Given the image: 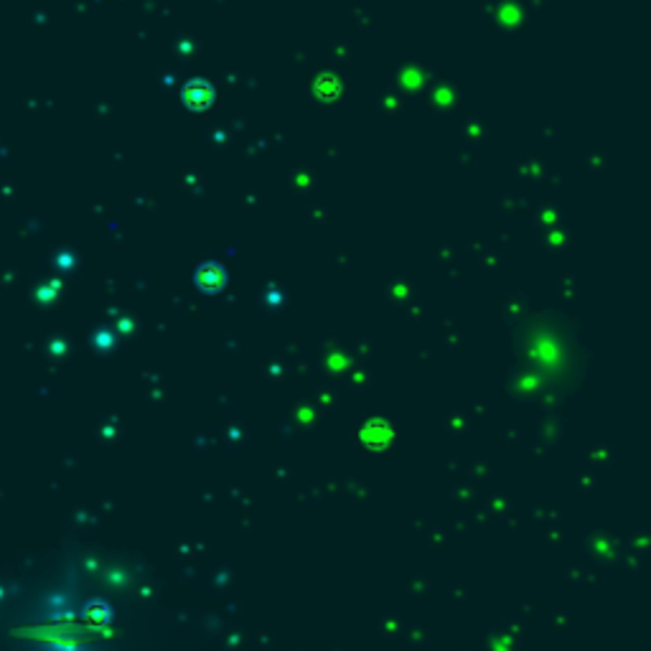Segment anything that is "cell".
I'll list each match as a JSON object with an SVG mask.
<instances>
[{"instance_id": "obj_1", "label": "cell", "mask_w": 651, "mask_h": 651, "mask_svg": "<svg viewBox=\"0 0 651 651\" xmlns=\"http://www.w3.org/2000/svg\"><path fill=\"white\" fill-rule=\"evenodd\" d=\"M151 606L133 565L61 554L0 580V651H143Z\"/></svg>"}, {"instance_id": "obj_2", "label": "cell", "mask_w": 651, "mask_h": 651, "mask_svg": "<svg viewBox=\"0 0 651 651\" xmlns=\"http://www.w3.org/2000/svg\"><path fill=\"white\" fill-rule=\"evenodd\" d=\"M181 99L189 110H207L214 102V87L204 80H191L189 84L183 87Z\"/></svg>"}]
</instances>
